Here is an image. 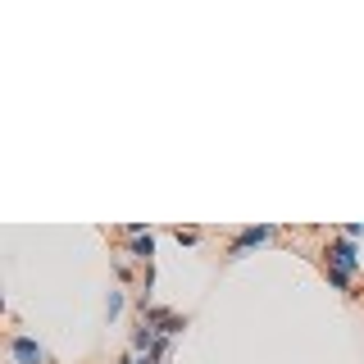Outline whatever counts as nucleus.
Segmentation results:
<instances>
[{"label":"nucleus","instance_id":"nucleus-1","mask_svg":"<svg viewBox=\"0 0 364 364\" xmlns=\"http://www.w3.org/2000/svg\"><path fill=\"white\" fill-rule=\"evenodd\" d=\"M323 269H337V273H356L360 269V251H356V242L351 237H332L328 242V251H323Z\"/></svg>","mask_w":364,"mask_h":364},{"label":"nucleus","instance_id":"nucleus-2","mask_svg":"<svg viewBox=\"0 0 364 364\" xmlns=\"http://www.w3.org/2000/svg\"><path fill=\"white\" fill-rule=\"evenodd\" d=\"M273 237V228L269 223H260V228H242V233L233 237V246H228V260H242L246 251H255V246H264Z\"/></svg>","mask_w":364,"mask_h":364},{"label":"nucleus","instance_id":"nucleus-3","mask_svg":"<svg viewBox=\"0 0 364 364\" xmlns=\"http://www.w3.org/2000/svg\"><path fill=\"white\" fill-rule=\"evenodd\" d=\"M9 356H14V364H46V351L37 346L32 337H23V332L9 337Z\"/></svg>","mask_w":364,"mask_h":364},{"label":"nucleus","instance_id":"nucleus-4","mask_svg":"<svg viewBox=\"0 0 364 364\" xmlns=\"http://www.w3.org/2000/svg\"><path fill=\"white\" fill-rule=\"evenodd\" d=\"M132 255H137V260H155V237L146 233V228H132Z\"/></svg>","mask_w":364,"mask_h":364},{"label":"nucleus","instance_id":"nucleus-5","mask_svg":"<svg viewBox=\"0 0 364 364\" xmlns=\"http://www.w3.org/2000/svg\"><path fill=\"white\" fill-rule=\"evenodd\" d=\"M174 237H178V246H196L200 242V228H178Z\"/></svg>","mask_w":364,"mask_h":364},{"label":"nucleus","instance_id":"nucleus-6","mask_svg":"<svg viewBox=\"0 0 364 364\" xmlns=\"http://www.w3.org/2000/svg\"><path fill=\"white\" fill-rule=\"evenodd\" d=\"M119 310H123V292H110V301H105V314H110V319H119Z\"/></svg>","mask_w":364,"mask_h":364},{"label":"nucleus","instance_id":"nucleus-7","mask_svg":"<svg viewBox=\"0 0 364 364\" xmlns=\"http://www.w3.org/2000/svg\"><path fill=\"white\" fill-rule=\"evenodd\" d=\"M328 282L337 287V292H351V278H346V273H337V269H328Z\"/></svg>","mask_w":364,"mask_h":364}]
</instances>
